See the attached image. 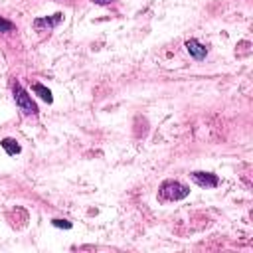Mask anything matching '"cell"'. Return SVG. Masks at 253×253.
I'll use <instances>...</instances> for the list:
<instances>
[{"label":"cell","mask_w":253,"mask_h":253,"mask_svg":"<svg viewBox=\"0 0 253 253\" xmlns=\"http://www.w3.org/2000/svg\"><path fill=\"white\" fill-rule=\"evenodd\" d=\"M51 225L57 229H71V221L67 219H51Z\"/></svg>","instance_id":"obj_9"},{"label":"cell","mask_w":253,"mask_h":253,"mask_svg":"<svg viewBox=\"0 0 253 253\" xmlns=\"http://www.w3.org/2000/svg\"><path fill=\"white\" fill-rule=\"evenodd\" d=\"M158 194L166 202H176V200H184L190 194V188L178 180H164L158 188Z\"/></svg>","instance_id":"obj_1"},{"label":"cell","mask_w":253,"mask_h":253,"mask_svg":"<svg viewBox=\"0 0 253 253\" xmlns=\"http://www.w3.org/2000/svg\"><path fill=\"white\" fill-rule=\"evenodd\" d=\"M12 30H14V24H12L10 20H6V18H2V16H0V34L12 32Z\"/></svg>","instance_id":"obj_8"},{"label":"cell","mask_w":253,"mask_h":253,"mask_svg":"<svg viewBox=\"0 0 253 253\" xmlns=\"http://www.w3.org/2000/svg\"><path fill=\"white\" fill-rule=\"evenodd\" d=\"M12 93H14V101H16V107L24 113V115H28V117H32V115H38V105L34 103V99L28 95V91L20 85V83H14V87H12Z\"/></svg>","instance_id":"obj_2"},{"label":"cell","mask_w":253,"mask_h":253,"mask_svg":"<svg viewBox=\"0 0 253 253\" xmlns=\"http://www.w3.org/2000/svg\"><path fill=\"white\" fill-rule=\"evenodd\" d=\"M184 47H186V51L194 57V59H198V61H202V59H206V55H208V47L200 42V40H188L186 43H184Z\"/></svg>","instance_id":"obj_4"},{"label":"cell","mask_w":253,"mask_h":253,"mask_svg":"<svg viewBox=\"0 0 253 253\" xmlns=\"http://www.w3.org/2000/svg\"><path fill=\"white\" fill-rule=\"evenodd\" d=\"M190 176H192V180H194L200 188H215V186L219 184V178H217L215 174H211V172L196 170V172H192Z\"/></svg>","instance_id":"obj_3"},{"label":"cell","mask_w":253,"mask_h":253,"mask_svg":"<svg viewBox=\"0 0 253 253\" xmlns=\"http://www.w3.org/2000/svg\"><path fill=\"white\" fill-rule=\"evenodd\" d=\"M32 89H34V93H36L40 99H43L45 103H51V101H53L51 91H49L45 85H42V83H34V87H32Z\"/></svg>","instance_id":"obj_7"},{"label":"cell","mask_w":253,"mask_h":253,"mask_svg":"<svg viewBox=\"0 0 253 253\" xmlns=\"http://www.w3.org/2000/svg\"><path fill=\"white\" fill-rule=\"evenodd\" d=\"M0 144H2V148L6 150V154H8V156L20 154V144H18V140H16V138H2V140H0Z\"/></svg>","instance_id":"obj_6"},{"label":"cell","mask_w":253,"mask_h":253,"mask_svg":"<svg viewBox=\"0 0 253 253\" xmlns=\"http://www.w3.org/2000/svg\"><path fill=\"white\" fill-rule=\"evenodd\" d=\"M95 4H99V6H107V4H111L113 0H93Z\"/></svg>","instance_id":"obj_10"},{"label":"cell","mask_w":253,"mask_h":253,"mask_svg":"<svg viewBox=\"0 0 253 253\" xmlns=\"http://www.w3.org/2000/svg\"><path fill=\"white\" fill-rule=\"evenodd\" d=\"M61 22V14L57 12V14H53L51 18H36L34 20V26L40 30V28H55L57 24Z\"/></svg>","instance_id":"obj_5"}]
</instances>
